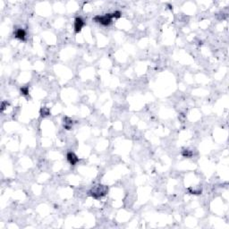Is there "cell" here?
<instances>
[{"label":"cell","mask_w":229,"mask_h":229,"mask_svg":"<svg viewBox=\"0 0 229 229\" xmlns=\"http://www.w3.org/2000/svg\"><path fill=\"white\" fill-rule=\"evenodd\" d=\"M5 105H8L7 101H3V102H2V105H1V111H2V112L5 110Z\"/></svg>","instance_id":"cell-11"},{"label":"cell","mask_w":229,"mask_h":229,"mask_svg":"<svg viewBox=\"0 0 229 229\" xmlns=\"http://www.w3.org/2000/svg\"><path fill=\"white\" fill-rule=\"evenodd\" d=\"M73 124H74V121L72 118L68 117V116H65L64 119H63V126L65 129L66 130H71L72 129V126H73Z\"/></svg>","instance_id":"cell-5"},{"label":"cell","mask_w":229,"mask_h":229,"mask_svg":"<svg viewBox=\"0 0 229 229\" xmlns=\"http://www.w3.org/2000/svg\"><path fill=\"white\" fill-rule=\"evenodd\" d=\"M66 158L68 160V162L72 165V166H75L78 161H79V158L77 157L76 155L72 151H69V152L66 154Z\"/></svg>","instance_id":"cell-4"},{"label":"cell","mask_w":229,"mask_h":229,"mask_svg":"<svg viewBox=\"0 0 229 229\" xmlns=\"http://www.w3.org/2000/svg\"><path fill=\"white\" fill-rule=\"evenodd\" d=\"M20 90H21L22 95H23V96H28L29 95V87H28V85L22 87Z\"/></svg>","instance_id":"cell-9"},{"label":"cell","mask_w":229,"mask_h":229,"mask_svg":"<svg viewBox=\"0 0 229 229\" xmlns=\"http://www.w3.org/2000/svg\"><path fill=\"white\" fill-rule=\"evenodd\" d=\"M108 186L103 185H97L89 191V193L94 199L99 200V199L104 197L108 193Z\"/></svg>","instance_id":"cell-1"},{"label":"cell","mask_w":229,"mask_h":229,"mask_svg":"<svg viewBox=\"0 0 229 229\" xmlns=\"http://www.w3.org/2000/svg\"><path fill=\"white\" fill-rule=\"evenodd\" d=\"M113 14H106L104 15H96L93 18V21L95 23H99L102 24L103 26H108L112 23L113 20Z\"/></svg>","instance_id":"cell-2"},{"label":"cell","mask_w":229,"mask_h":229,"mask_svg":"<svg viewBox=\"0 0 229 229\" xmlns=\"http://www.w3.org/2000/svg\"><path fill=\"white\" fill-rule=\"evenodd\" d=\"M39 114L41 116L45 117V116H47L50 114V109L47 107H42L39 110Z\"/></svg>","instance_id":"cell-7"},{"label":"cell","mask_w":229,"mask_h":229,"mask_svg":"<svg viewBox=\"0 0 229 229\" xmlns=\"http://www.w3.org/2000/svg\"><path fill=\"white\" fill-rule=\"evenodd\" d=\"M182 156L185 157L190 158V157H191L193 156V152L191 151H190V150H188V149H185V150L182 151Z\"/></svg>","instance_id":"cell-8"},{"label":"cell","mask_w":229,"mask_h":229,"mask_svg":"<svg viewBox=\"0 0 229 229\" xmlns=\"http://www.w3.org/2000/svg\"><path fill=\"white\" fill-rule=\"evenodd\" d=\"M121 12L120 11H114L113 13V17L114 18H120L121 17Z\"/></svg>","instance_id":"cell-10"},{"label":"cell","mask_w":229,"mask_h":229,"mask_svg":"<svg viewBox=\"0 0 229 229\" xmlns=\"http://www.w3.org/2000/svg\"><path fill=\"white\" fill-rule=\"evenodd\" d=\"M14 37L16 38H18V39H20V40H24L25 37H26V32L23 29H22V28L17 29L14 32Z\"/></svg>","instance_id":"cell-6"},{"label":"cell","mask_w":229,"mask_h":229,"mask_svg":"<svg viewBox=\"0 0 229 229\" xmlns=\"http://www.w3.org/2000/svg\"><path fill=\"white\" fill-rule=\"evenodd\" d=\"M84 24H85V23L81 17H76L75 20V32L76 33L81 32V31L83 28Z\"/></svg>","instance_id":"cell-3"}]
</instances>
